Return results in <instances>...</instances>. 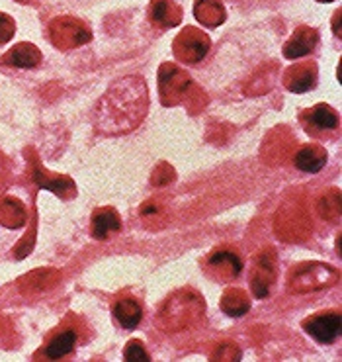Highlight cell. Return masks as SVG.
<instances>
[{
    "label": "cell",
    "instance_id": "ba28073f",
    "mask_svg": "<svg viewBox=\"0 0 342 362\" xmlns=\"http://www.w3.org/2000/svg\"><path fill=\"white\" fill-rule=\"evenodd\" d=\"M341 321L338 312H321L303 321V329L321 345H331L341 333Z\"/></svg>",
    "mask_w": 342,
    "mask_h": 362
},
{
    "label": "cell",
    "instance_id": "44dd1931",
    "mask_svg": "<svg viewBox=\"0 0 342 362\" xmlns=\"http://www.w3.org/2000/svg\"><path fill=\"white\" fill-rule=\"evenodd\" d=\"M219 308L229 317H242L244 313H249V310H251V298L241 288H229L221 298Z\"/></svg>",
    "mask_w": 342,
    "mask_h": 362
},
{
    "label": "cell",
    "instance_id": "4fadbf2b",
    "mask_svg": "<svg viewBox=\"0 0 342 362\" xmlns=\"http://www.w3.org/2000/svg\"><path fill=\"white\" fill-rule=\"evenodd\" d=\"M0 63L16 69H34L42 63V51L34 43H18L0 57Z\"/></svg>",
    "mask_w": 342,
    "mask_h": 362
},
{
    "label": "cell",
    "instance_id": "9c48e42d",
    "mask_svg": "<svg viewBox=\"0 0 342 362\" xmlns=\"http://www.w3.org/2000/svg\"><path fill=\"white\" fill-rule=\"evenodd\" d=\"M276 282V257L272 249L260 253L254 262V269L251 272V288L254 298L264 300L270 294V290Z\"/></svg>",
    "mask_w": 342,
    "mask_h": 362
},
{
    "label": "cell",
    "instance_id": "9a60e30c",
    "mask_svg": "<svg viewBox=\"0 0 342 362\" xmlns=\"http://www.w3.org/2000/svg\"><path fill=\"white\" fill-rule=\"evenodd\" d=\"M76 341H78V331L75 327H65L57 331L53 337L49 339V343L43 349L45 358L49 361H59V358H65L69 354L75 351Z\"/></svg>",
    "mask_w": 342,
    "mask_h": 362
},
{
    "label": "cell",
    "instance_id": "7402d4cb",
    "mask_svg": "<svg viewBox=\"0 0 342 362\" xmlns=\"http://www.w3.org/2000/svg\"><path fill=\"white\" fill-rule=\"evenodd\" d=\"M35 167H37V173H34V178L37 185L42 186V188H47V190H51V192L59 194L61 198H67V194H65L67 188H65V186L73 185V180H71V178H53V180H51V178L47 177V173L42 170L40 163H37Z\"/></svg>",
    "mask_w": 342,
    "mask_h": 362
},
{
    "label": "cell",
    "instance_id": "d6986e66",
    "mask_svg": "<svg viewBox=\"0 0 342 362\" xmlns=\"http://www.w3.org/2000/svg\"><path fill=\"white\" fill-rule=\"evenodd\" d=\"M28 221L24 204L14 196H0V223L8 229L24 228Z\"/></svg>",
    "mask_w": 342,
    "mask_h": 362
},
{
    "label": "cell",
    "instance_id": "cb8c5ba5",
    "mask_svg": "<svg viewBox=\"0 0 342 362\" xmlns=\"http://www.w3.org/2000/svg\"><path fill=\"white\" fill-rule=\"evenodd\" d=\"M14 34H16V22L8 14L0 12V45H6Z\"/></svg>",
    "mask_w": 342,
    "mask_h": 362
},
{
    "label": "cell",
    "instance_id": "e0dca14e",
    "mask_svg": "<svg viewBox=\"0 0 342 362\" xmlns=\"http://www.w3.org/2000/svg\"><path fill=\"white\" fill-rule=\"evenodd\" d=\"M149 16L155 24L168 30L180 24L182 20V8L176 4L175 0H153L149 6Z\"/></svg>",
    "mask_w": 342,
    "mask_h": 362
},
{
    "label": "cell",
    "instance_id": "30bf717a",
    "mask_svg": "<svg viewBox=\"0 0 342 362\" xmlns=\"http://www.w3.org/2000/svg\"><path fill=\"white\" fill-rule=\"evenodd\" d=\"M284 85L290 93L303 94L317 86V65L313 61L295 63L285 71Z\"/></svg>",
    "mask_w": 342,
    "mask_h": 362
},
{
    "label": "cell",
    "instance_id": "52a82bcc",
    "mask_svg": "<svg viewBox=\"0 0 342 362\" xmlns=\"http://www.w3.org/2000/svg\"><path fill=\"white\" fill-rule=\"evenodd\" d=\"M301 122H303L305 132L315 139L326 134H333V132L338 129V114L334 112L333 106H329L325 102L305 110L301 114Z\"/></svg>",
    "mask_w": 342,
    "mask_h": 362
},
{
    "label": "cell",
    "instance_id": "277c9868",
    "mask_svg": "<svg viewBox=\"0 0 342 362\" xmlns=\"http://www.w3.org/2000/svg\"><path fill=\"white\" fill-rule=\"evenodd\" d=\"M336 280V270L321 264V262H303L293 269L290 276V288L292 292H311V290H321L334 284Z\"/></svg>",
    "mask_w": 342,
    "mask_h": 362
},
{
    "label": "cell",
    "instance_id": "ffe728a7",
    "mask_svg": "<svg viewBox=\"0 0 342 362\" xmlns=\"http://www.w3.org/2000/svg\"><path fill=\"white\" fill-rule=\"evenodd\" d=\"M194 16L206 28H217L225 22V8L221 0H196Z\"/></svg>",
    "mask_w": 342,
    "mask_h": 362
},
{
    "label": "cell",
    "instance_id": "d4e9b609",
    "mask_svg": "<svg viewBox=\"0 0 342 362\" xmlns=\"http://www.w3.org/2000/svg\"><path fill=\"white\" fill-rule=\"evenodd\" d=\"M8 160H6V157L0 153V182H4V178H6V175H8Z\"/></svg>",
    "mask_w": 342,
    "mask_h": 362
},
{
    "label": "cell",
    "instance_id": "5b68a950",
    "mask_svg": "<svg viewBox=\"0 0 342 362\" xmlns=\"http://www.w3.org/2000/svg\"><path fill=\"white\" fill-rule=\"evenodd\" d=\"M204 272L216 282H233L242 272V259L235 249L217 247L204 262Z\"/></svg>",
    "mask_w": 342,
    "mask_h": 362
},
{
    "label": "cell",
    "instance_id": "7c38bea8",
    "mask_svg": "<svg viewBox=\"0 0 342 362\" xmlns=\"http://www.w3.org/2000/svg\"><path fill=\"white\" fill-rule=\"evenodd\" d=\"M190 86V78L184 75L182 71L178 67H172V65H165L160 69L159 73V88H160V96L163 100L167 98L168 94H172V100L170 104H176L180 102L186 90Z\"/></svg>",
    "mask_w": 342,
    "mask_h": 362
},
{
    "label": "cell",
    "instance_id": "5bb4252c",
    "mask_svg": "<svg viewBox=\"0 0 342 362\" xmlns=\"http://www.w3.org/2000/svg\"><path fill=\"white\" fill-rule=\"evenodd\" d=\"M122 229V218L114 208H98L92 214L90 233L94 239L104 241L112 233H117Z\"/></svg>",
    "mask_w": 342,
    "mask_h": 362
},
{
    "label": "cell",
    "instance_id": "6da1fadb",
    "mask_svg": "<svg viewBox=\"0 0 342 362\" xmlns=\"http://www.w3.org/2000/svg\"><path fill=\"white\" fill-rule=\"evenodd\" d=\"M147 85L139 76H126L110 86L96 108V127L102 134H126L147 116Z\"/></svg>",
    "mask_w": 342,
    "mask_h": 362
},
{
    "label": "cell",
    "instance_id": "603a6c76",
    "mask_svg": "<svg viewBox=\"0 0 342 362\" xmlns=\"http://www.w3.org/2000/svg\"><path fill=\"white\" fill-rule=\"evenodd\" d=\"M124 358H126V361H131V362H137V361L149 362L151 354L145 351L143 341H139V339H134V341H129L126 349H124Z\"/></svg>",
    "mask_w": 342,
    "mask_h": 362
},
{
    "label": "cell",
    "instance_id": "2e32d148",
    "mask_svg": "<svg viewBox=\"0 0 342 362\" xmlns=\"http://www.w3.org/2000/svg\"><path fill=\"white\" fill-rule=\"evenodd\" d=\"M112 313L116 321L124 329H135L143 320V308L141 303L137 302L131 296H124V298H117L112 308Z\"/></svg>",
    "mask_w": 342,
    "mask_h": 362
},
{
    "label": "cell",
    "instance_id": "484cf974",
    "mask_svg": "<svg viewBox=\"0 0 342 362\" xmlns=\"http://www.w3.org/2000/svg\"><path fill=\"white\" fill-rule=\"evenodd\" d=\"M16 2H20V4H25V2H32V0H16Z\"/></svg>",
    "mask_w": 342,
    "mask_h": 362
},
{
    "label": "cell",
    "instance_id": "8fae6325",
    "mask_svg": "<svg viewBox=\"0 0 342 362\" xmlns=\"http://www.w3.org/2000/svg\"><path fill=\"white\" fill-rule=\"evenodd\" d=\"M319 43V32L307 25H300L292 37L285 42L284 45V57L285 59H301V57H307L309 53H313Z\"/></svg>",
    "mask_w": 342,
    "mask_h": 362
},
{
    "label": "cell",
    "instance_id": "4316f807",
    "mask_svg": "<svg viewBox=\"0 0 342 362\" xmlns=\"http://www.w3.org/2000/svg\"><path fill=\"white\" fill-rule=\"evenodd\" d=\"M319 2H333V0H319Z\"/></svg>",
    "mask_w": 342,
    "mask_h": 362
},
{
    "label": "cell",
    "instance_id": "ac0fdd59",
    "mask_svg": "<svg viewBox=\"0 0 342 362\" xmlns=\"http://www.w3.org/2000/svg\"><path fill=\"white\" fill-rule=\"evenodd\" d=\"M295 167L301 173H307V175H315L325 169L326 165V151L321 145H305L301 147L300 151L295 153L293 157Z\"/></svg>",
    "mask_w": 342,
    "mask_h": 362
},
{
    "label": "cell",
    "instance_id": "3957f363",
    "mask_svg": "<svg viewBox=\"0 0 342 362\" xmlns=\"http://www.w3.org/2000/svg\"><path fill=\"white\" fill-rule=\"evenodd\" d=\"M209 45L211 42L206 32L188 25L176 35L175 43H172V53H175L176 61H180L184 65H198L208 55Z\"/></svg>",
    "mask_w": 342,
    "mask_h": 362
},
{
    "label": "cell",
    "instance_id": "7a4b0ae2",
    "mask_svg": "<svg viewBox=\"0 0 342 362\" xmlns=\"http://www.w3.org/2000/svg\"><path fill=\"white\" fill-rule=\"evenodd\" d=\"M206 313V302L198 290L180 288L160 305L157 323L168 333H178L198 325Z\"/></svg>",
    "mask_w": 342,
    "mask_h": 362
},
{
    "label": "cell",
    "instance_id": "8992f818",
    "mask_svg": "<svg viewBox=\"0 0 342 362\" xmlns=\"http://www.w3.org/2000/svg\"><path fill=\"white\" fill-rule=\"evenodd\" d=\"M51 42L57 45L59 49H75L84 43L90 42V30L76 18L61 16L51 22Z\"/></svg>",
    "mask_w": 342,
    "mask_h": 362
}]
</instances>
